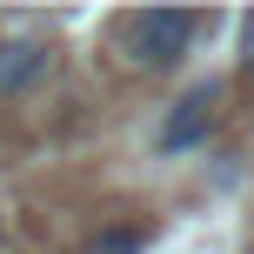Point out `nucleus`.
Returning a JSON list of instances; mask_svg holds the SVG:
<instances>
[{
	"label": "nucleus",
	"instance_id": "5",
	"mask_svg": "<svg viewBox=\"0 0 254 254\" xmlns=\"http://www.w3.org/2000/svg\"><path fill=\"white\" fill-rule=\"evenodd\" d=\"M241 61L254 67V13H248V20H241Z\"/></svg>",
	"mask_w": 254,
	"mask_h": 254
},
{
	"label": "nucleus",
	"instance_id": "2",
	"mask_svg": "<svg viewBox=\"0 0 254 254\" xmlns=\"http://www.w3.org/2000/svg\"><path fill=\"white\" fill-rule=\"evenodd\" d=\"M54 74V40L47 34H0V101L34 94Z\"/></svg>",
	"mask_w": 254,
	"mask_h": 254
},
{
	"label": "nucleus",
	"instance_id": "6",
	"mask_svg": "<svg viewBox=\"0 0 254 254\" xmlns=\"http://www.w3.org/2000/svg\"><path fill=\"white\" fill-rule=\"evenodd\" d=\"M0 254H7V228H0Z\"/></svg>",
	"mask_w": 254,
	"mask_h": 254
},
{
	"label": "nucleus",
	"instance_id": "3",
	"mask_svg": "<svg viewBox=\"0 0 254 254\" xmlns=\"http://www.w3.org/2000/svg\"><path fill=\"white\" fill-rule=\"evenodd\" d=\"M214 101H221V87H194V94H181L174 114H167V127H161V147L181 154V147H194V140H207V127H214Z\"/></svg>",
	"mask_w": 254,
	"mask_h": 254
},
{
	"label": "nucleus",
	"instance_id": "1",
	"mask_svg": "<svg viewBox=\"0 0 254 254\" xmlns=\"http://www.w3.org/2000/svg\"><path fill=\"white\" fill-rule=\"evenodd\" d=\"M194 34H201V13H188V7H140V13H121L114 47L127 54V67H174Z\"/></svg>",
	"mask_w": 254,
	"mask_h": 254
},
{
	"label": "nucleus",
	"instance_id": "4",
	"mask_svg": "<svg viewBox=\"0 0 254 254\" xmlns=\"http://www.w3.org/2000/svg\"><path fill=\"white\" fill-rule=\"evenodd\" d=\"M87 254H140V234H134V228H107Z\"/></svg>",
	"mask_w": 254,
	"mask_h": 254
}]
</instances>
